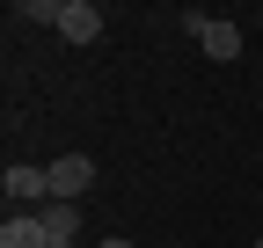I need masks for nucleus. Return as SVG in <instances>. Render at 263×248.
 Wrapping results in <instances>:
<instances>
[{
    "label": "nucleus",
    "mask_w": 263,
    "mask_h": 248,
    "mask_svg": "<svg viewBox=\"0 0 263 248\" xmlns=\"http://www.w3.org/2000/svg\"><path fill=\"white\" fill-rule=\"evenodd\" d=\"M183 29L197 37L205 58H219V66H227V58H241V29L227 22V15H183Z\"/></svg>",
    "instance_id": "nucleus-1"
},
{
    "label": "nucleus",
    "mask_w": 263,
    "mask_h": 248,
    "mask_svg": "<svg viewBox=\"0 0 263 248\" xmlns=\"http://www.w3.org/2000/svg\"><path fill=\"white\" fill-rule=\"evenodd\" d=\"M0 190H8V197H15L22 212H44V204H51V175H44V168H29V161H8Z\"/></svg>",
    "instance_id": "nucleus-2"
},
{
    "label": "nucleus",
    "mask_w": 263,
    "mask_h": 248,
    "mask_svg": "<svg viewBox=\"0 0 263 248\" xmlns=\"http://www.w3.org/2000/svg\"><path fill=\"white\" fill-rule=\"evenodd\" d=\"M44 175H51V197L81 204V190L95 182V161H88V153H59V161H44Z\"/></svg>",
    "instance_id": "nucleus-3"
},
{
    "label": "nucleus",
    "mask_w": 263,
    "mask_h": 248,
    "mask_svg": "<svg viewBox=\"0 0 263 248\" xmlns=\"http://www.w3.org/2000/svg\"><path fill=\"white\" fill-rule=\"evenodd\" d=\"M59 37H66V44H95V37H103V8H95V0H66Z\"/></svg>",
    "instance_id": "nucleus-4"
},
{
    "label": "nucleus",
    "mask_w": 263,
    "mask_h": 248,
    "mask_svg": "<svg viewBox=\"0 0 263 248\" xmlns=\"http://www.w3.org/2000/svg\"><path fill=\"white\" fill-rule=\"evenodd\" d=\"M37 219H44V241H51V248H73V234H81V204L51 197V204L37 212Z\"/></svg>",
    "instance_id": "nucleus-5"
},
{
    "label": "nucleus",
    "mask_w": 263,
    "mask_h": 248,
    "mask_svg": "<svg viewBox=\"0 0 263 248\" xmlns=\"http://www.w3.org/2000/svg\"><path fill=\"white\" fill-rule=\"evenodd\" d=\"M0 248H51V241H44V219H37V212H8Z\"/></svg>",
    "instance_id": "nucleus-6"
},
{
    "label": "nucleus",
    "mask_w": 263,
    "mask_h": 248,
    "mask_svg": "<svg viewBox=\"0 0 263 248\" xmlns=\"http://www.w3.org/2000/svg\"><path fill=\"white\" fill-rule=\"evenodd\" d=\"M15 15H22V22H51V29H59V15H66V0H22Z\"/></svg>",
    "instance_id": "nucleus-7"
},
{
    "label": "nucleus",
    "mask_w": 263,
    "mask_h": 248,
    "mask_svg": "<svg viewBox=\"0 0 263 248\" xmlns=\"http://www.w3.org/2000/svg\"><path fill=\"white\" fill-rule=\"evenodd\" d=\"M103 248H132V241H103Z\"/></svg>",
    "instance_id": "nucleus-8"
},
{
    "label": "nucleus",
    "mask_w": 263,
    "mask_h": 248,
    "mask_svg": "<svg viewBox=\"0 0 263 248\" xmlns=\"http://www.w3.org/2000/svg\"><path fill=\"white\" fill-rule=\"evenodd\" d=\"M256 248H263V234H256Z\"/></svg>",
    "instance_id": "nucleus-9"
}]
</instances>
